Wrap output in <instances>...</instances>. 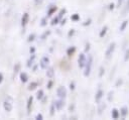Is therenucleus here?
Returning a JSON list of instances; mask_svg holds the SVG:
<instances>
[{
    "mask_svg": "<svg viewBox=\"0 0 129 120\" xmlns=\"http://www.w3.org/2000/svg\"><path fill=\"white\" fill-rule=\"evenodd\" d=\"M92 64H93V56L89 55L88 59H86V64H85V72H84V76L85 77H89L90 73H91V69H92Z\"/></svg>",
    "mask_w": 129,
    "mask_h": 120,
    "instance_id": "1",
    "label": "nucleus"
},
{
    "mask_svg": "<svg viewBox=\"0 0 129 120\" xmlns=\"http://www.w3.org/2000/svg\"><path fill=\"white\" fill-rule=\"evenodd\" d=\"M67 94H68V93H67V89H66L64 87L60 86V87L57 88V90H56V95H57L58 98L64 99V98L67 97Z\"/></svg>",
    "mask_w": 129,
    "mask_h": 120,
    "instance_id": "2",
    "label": "nucleus"
},
{
    "mask_svg": "<svg viewBox=\"0 0 129 120\" xmlns=\"http://www.w3.org/2000/svg\"><path fill=\"white\" fill-rule=\"evenodd\" d=\"M115 46H116V43H115V42H112V43L108 46V48H107V50H106V52H105V56H106V58H110V57H111L112 53L114 52Z\"/></svg>",
    "mask_w": 129,
    "mask_h": 120,
    "instance_id": "3",
    "label": "nucleus"
},
{
    "mask_svg": "<svg viewBox=\"0 0 129 120\" xmlns=\"http://www.w3.org/2000/svg\"><path fill=\"white\" fill-rule=\"evenodd\" d=\"M3 107H4V110H5L6 112H11V111H12V108H13L11 99H10V101H8V100L6 99V100L3 102Z\"/></svg>",
    "mask_w": 129,
    "mask_h": 120,
    "instance_id": "4",
    "label": "nucleus"
},
{
    "mask_svg": "<svg viewBox=\"0 0 129 120\" xmlns=\"http://www.w3.org/2000/svg\"><path fill=\"white\" fill-rule=\"evenodd\" d=\"M86 55H85V53H80V55H79V58H78V65H79V67L82 69V68H84L85 67V64H86Z\"/></svg>",
    "mask_w": 129,
    "mask_h": 120,
    "instance_id": "5",
    "label": "nucleus"
},
{
    "mask_svg": "<svg viewBox=\"0 0 129 120\" xmlns=\"http://www.w3.org/2000/svg\"><path fill=\"white\" fill-rule=\"evenodd\" d=\"M48 64H49V58H48L47 56H42V57H41V59H40V63H39L40 68L44 70V69H46V68H47Z\"/></svg>",
    "mask_w": 129,
    "mask_h": 120,
    "instance_id": "6",
    "label": "nucleus"
},
{
    "mask_svg": "<svg viewBox=\"0 0 129 120\" xmlns=\"http://www.w3.org/2000/svg\"><path fill=\"white\" fill-rule=\"evenodd\" d=\"M54 107H55V109L56 110H61L62 109V107L64 106V101H63V99H58V100H56L54 103Z\"/></svg>",
    "mask_w": 129,
    "mask_h": 120,
    "instance_id": "7",
    "label": "nucleus"
},
{
    "mask_svg": "<svg viewBox=\"0 0 129 120\" xmlns=\"http://www.w3.org/2000/svg\"><path fill=\"white\" fill-rule=\"evenodd\" d=\"M28 20H29V14L27 12H25L23 15H22V18H21V25L24 27L27 23H28Z\"/></svg>",
    "mask_w": 129,
    "mask_h": 120,
    "instance_id": "8",
    "label": "nucleus"
},
{
    "mask_svg": "<svg viewBox=\"0 0 129 120\" xmlns=\"http://www.w3.org/2000/svg\"><path fill=\"white\" fill-rule=\"evenodd\" d=\"M103 95H104V92H103L101 89H99V90L97 91V93H96V96H95V100H96L97 103L100 102V100H101V98L103 97Z\"/></svg>",
    "mask_w": 129,
    "mask_h": 120,
    "instance_id": "9",
    "label": "nucleus"
},
{
    "mask_svg": "<svg viewBox=\"0 0 129 120\" xmlns=\"http://www.w3.org/2000/svg\"><path fill=\"white\" fill-rule=\"evenodd\" d=\"M32 102H33V97L30 96L27 100V113L29 114L30 111H31V106H32Z\"/></svg>",
    "mask_w": 129,
    "mask_h": 120,
    "instance_id": "10",
    "label": "nucleus"
},
{
    "mask_svg": "<svg viewBox=\"0 0 129 120\" xmlns=\"http://www.w3.org/2000/svg\"><path fill=\"white\" fill-rule=\"evenodd\" d=\"M47 69V71H46V76L48 77V78H53V76H54V71H53V68L52 67H49V68H46Z\"/></svg>",
    "mask_w": 129,
    "mask_h": 120,
    "instance_id": "11",
    "label": "nucleus"
},
{
    "mask_svg": "<svg viewBox=\"0 0 129 120\" xmlns=\"http://www.w3.org/2000/svg\"><path fill=\"white\" fill-rule=\"evenodd\" d=\"M20 81L22 83H26L28 81V75L25 73V72H22L20 73Z\"/></svg>",
    "mask_w": 129,
    "mask_h": 120,
    "instance_id": "12",
    "label": "nucleus"
},
{
    "mask_svg": "<svg viewBox=\"0 0 129 120\" xmlns=\"http://www.w3.org/2000/svg\"><path fill=\"white\" fill-rule=\"evenodd\" d=\"M111 116H112V118H113V119H118V118H119V116H120V113H119V111H118L116 108H114V109H112Z\"/></svg>",
    "mask_w": 129,
    "mask_h": 120,
    "instance_id": "13",
    "label": "nucleus"
},
{
    "mask_svg": "<svg viewBox=\"0 0 129 120\" xmlns=\"http://www.w3.org/2000/svg\"><path fill=\"white\" fill-rule=\"evenodd\" d=\"M56 9H57V7H56V6H51V7L48 9V11H47V16H46V17L51 16V15L56 11Z\"/></svg>",
    "mask_w": 129,
    "mask_h": 120,
    "instance_id": "14",
    "label": "nucleus"
},
{
    "mask_svg": "<svg viewBox=\"0 0 129 120\" xmlns=\"http://www.w3.org/2000/svg\"><path fill=\"white\" fill-rule=\"evenodd\" d=\"M127 25H128V20H124L122 23H121V25H120V31H124L125 29H126V27H127Z\"/></svg>",
    "mask_w": 129,
    "mask_h": 120,
    "instance_id": "15",
    "label": "nucleus"
},
{
    "mask_svg": "<svg viewBox=\"0 0 129 120\" xmlns=\"http://www.w3.org/2000/svg\"><path fill=\"white\" fill-rule=\"evenodd\" d=\"M34 58H35V54L32 53V55L30 56V58L27 61V67H28V68H30V67L33 65V61H34Z\"/></svg>",
    "mask_w": 129,
    "mask_h": 120,
    "instance_id": "16",
    "label": "nucleus"
},
{
    "mask_svg": "<svg viewBox=\"0 0 129 120\" xmlns=\"http://www.w3.org/2000/svg\"><path fill=\"white\" fill-rule=\"evenodd\" d=\"M37 86H38V84H37L36 82H31V83L29 84V86H28V90H29V91H32V90L36 89Z\"/></svg>",
    "mask_w": 129,
    "mask_h": 120,
    "instance_id": "17",
    "label": "nucleus"
},
{
    "mask_svg": "<svg viewBox=\"0 0 129 120\" xmlns=\"http://www.w3.org/2000/svg\"><path fill=\"white\" fill-rule=\"evenodd\" d=\"M107 30H108V26H104V27L101 29L99 36H100V37H104V36H105V34H106V32H107Z\"/></svg>",
    "mask_w": 129,
    "mask_h": 120,
    "instance_id": "18",
    "label": "nucleus"
},
{
    "mask_svg": "<svg viewBox=\"0 0 129 120\" xmlns=\"http://www.w3.org/2000/svg\"><path fill=\"white\" fill-rule=\"evenodd\" d=\"M75 51H76V47H75V46H71L70 48H68V50H67V54H68L69 56H71L72 54H74Z\"/></svg>",
    "mask_w": 129,
    "mask_h": 120,
    "instance_id": "19",
    "label": "nucleus"
},
{
    "mask_svg": "<svg viewBox=\"0 0 129 120\" xmlns=\"http://www.w3.org/2000/svg\"><path fill=\"white\" fill-rule=\"evenodd\" d=\"M43 96H44L43 90H39V91L37 92V94H36V99H37V100H41V99L43 98Z\"/></svg>",
    "mask_w": 129,
    "mask_h": 120,
    "instance_id": "20",
    "label": "nucleus"
},
{
    "mask_svg": "<svg viewBox=\"0 0 129 120\" xmlns=\"http://www.w3.org/2000/svg\"><path fill=\"white\" fill-rule=\"evenodd\" d=\"M127 111H128L127 107H123V108L120 110V115H121L122 117H125V116L127 115Z\"/></svg>",
    "mask_w": 129,
    "mask_h": 120,
    "instance_id": "21",
    "label": "nucleus"
},
{
    "mask_svg": "<svg viewBox=\"0 0 129 120\" xmlns=\"http://www.w3.org/2000/svg\"><path fill=\"white\" fill-rule=\"evenodd\" d=\"M71 19H72L73 21H78V20H80V15L77 14V13H75V14H73V15L71 16Z\"/></svg>",
    "mask_w": 129,
    "mask_h": 120,
    "instance_id": "22",
    "label": "nucleus"
},
{
    "mask_svg": "<svg viewBox=\"0 0 129 120\" xmlns=\"http://www.w3.org/2000/svg\"><path fill=\"white\" fill-rule=\"evenodd\" d=\"M49 34H50V30H47V31H45V32H44V33H43V34L40 36V38H41L42 40H44V39H45V38H46V37H47Z\"/></svg>",
    "mask_w": 129,
    "mask_h": 120,
    "instance_id": "23",
    "label": "nucleus"
},
{
    "mask_svg": "<svg viewBox=\"0 0 129 120\" xmlns=\"http://www.w3.org/2000/svg\"><path fill=\"white\" fill-rule=\"evenodd\" d=\"M66 12H67V10H66V9H61V10L59 11L58 15H57V18H58V19H60V18H61V17L63 16V14H64Z\"/></svg>",
    "mask_w": 129,
    "mask_h": 120,
    "instance_id": "24",
    "label": "nucleus"
},
{
    "mask_svg": "<svg viewBox=\"0 0 129 120\" xmlns=\"http://www.w3.org/2000/svg\"><path fill=\"white\" fill-rule=\"evenodd\" d=\"M46 21H47V17H43V18L41 19L40 25H41V26H45V25L47 24V22H46Z\"/></svg>",
    "mask_w": 129,
    "mask_h": 120,
    "instance_id": "25",
    "label": "nucleus"
},
{
    "mask_svg": "<svg viewBox=\"0 0 129 120\" xmlns=\"http://www.w3.org/2000/svg\"><path fill=\"white\" fill-rule=\"evenodd\" d=\"M58 20H59V19H58V18H57V16H56L55 18H53V19L51 20L50 24H51V25H55V24H57V23H58Z\"/></svg>",
    "mask_w": 129,
    "mask_h": 120,
    "instance_id": "26",
    "label": "nucleus"
},
{
    "mask_svg": "<svg viewBox=\"0 0 129 120\" xmlns=\"http://www.w3.org/2000/svg\"><path fill=\"white\" fill-rule=\"evenodd\" d=\"M19 71H20V64H16L14 66V72L15 73H18Z\"/></svg>",
    "mask_w": 129,
    "mask_h": 120,
    "instance_id": "27",
    "label": "nucleus"
},
{
    "mask_svg": "<svg viewBox=\"0 0 129 120\" xmlns=\"http://www.w3.org/2000/svg\"><path fill=\"white\" fill-rule=\"evenodd\" d=\"M54 108H55V107H54V104L52 103V104H51V106H50V116H53L54 111H55V110H54Z\"/></svg>",
    "mask_w": 129,
    "mask_h": 120,
    "instance_id": "28",
    "label": "nucleus"
},
{
    "mask_svg": "<svg viewBox=\"0 0 129 120\" xmlns=\"http://www.w3.org/2000/svg\"><path fill=\"white\" fill-rule=\"evenodd\" d=\"M127 11H129V1L127 2V4H126V7H125V9L123 10V15H126Z\"/></svg>",
    "mask_w": 129,
    "mask_h": 120,
    "instance_id": "29",
    "label": "nucleus"
},
{
    "mask_svg": "<svg viewBox=\"0 0 129 120\" xmlns=\"http://www.w3.org/2000/svg\"><path fill=\"white\" fill-rule=\"evenodd\" d=\"M104 73H105V69H104L103 67H100V73H99V77L101 78V77L104 75Z\"/></svg>",
    "mask_w": 129,
    "mask_h": 120,
    "instance_id": "30",
    "label": "nucleus"
},
{
    "mask_svg": "<svg viewBox=\"0 0 129 120\" xmlns=\"http://www.w3.org/2000/svg\"><path fill=\"white\" fill-rule=\"evenodd\" d=\"M128 59H129V49L126 50V52H125V56H124V61H125V62H127Z\"/></svg>",
    "mask_w": 129,
    "mask_h": 120,
    "instance_id": "31",
    "label": "nucleus"
},
{
    "mask_svg": "<svg viewBox=\"0 0 129 120\" xmlns=\"http://www.w3.org/2000/svg\"><path fill=\"white\" fill-rule=\"evenodd\" d=\"M34 38H35V34H34V33H32V34H30V35L28 36V41H33V40H34Z\"/></svg>",
    "mask_w": 129,
    "mask_h": 120,
    "instance_id": "32",
    "label": "nucleus"
},
{
    "mask_svg": "<svg viewBox=\"0 0 129 120\" xmlns=\"http://www.w3.org/2000/svg\"><path fill=\"white\" fill-rule=\"evenodd\" d=\"M35 119H36V120H42V119H43L42 114H41V113H38V114L35 116Z\"/></svg>",
    "mask_w": 129,
    "mask_h": 120,
    "instance_id": "33",
    "label": "nucleus"
},
{
    "mask_svg": "<svg viewBox=\"0 0 129 120\" xmlns=\"http://www.w3.org/2000/svg\"><path fill=\"white\" fill-rule=\"evenodd\" d=\"M89 49H90V43L87 42V43H86V47H85V51L87 52V51H89Z\"/></svg>",
    "mask_w": 129,
    "mask_h": 120,
    "instance_id": "34",
    "label": "nucleus"
},
{
    "mask_svg": "<svg viewBox=\"0 0 129 120\" xmlns=\"http://www.w3.org/2000/svg\"><path fill=\"white\" fill-rule=\"evenodd\" d=\"M42 1H43V0H34V4H35V5H40V4L42 3Z\"/></svg>",
    "mask_w": 129,
    "mask_h": 120,
    "instance_id": "35",
    "label": "nucleus"
},
{
    "mask_svg": "<svg viewBox=\"0 0 129 120\" xmlns=\"http://www.w3.org/2000/svg\"><path fill=\"white\" fill-rule=\"evenodd\" d=\"M122 82H123V81H122V79H119V80L117 81V83H116V85H115V86H116V87H119V85H121V84H122Z\"/></svg>",
    "mask_w": 129,
    "mask_h": 120,
    "instance_id": "36",
    "label": "nucleus"
},
{
    "mask_svg": "<svg viewBox=\"0 0 129 120\" xmlns=\"http://www.w3.org/2000/svg\"><path fill=\"white\" fill-rule=\"evenodd\" d=\"M52 84H53V82H52V81H49V82L47 83V88L50 89V88L52 87Z\"/></svg>",
    "mask_w": 129,
    "mask_h": 120,
    "instance_id": "37",
    "label": "nucleus"
},
{
    "mask_svg": "<svg viewBox=\"0 0 129 120\" xmlns=\"http://www.w3.org/2000/svg\"><path fill=\"white\" fill-rule=\"evenodd\" d=\"M91 21H92V20H91V19H89V20H87L85 23H83V25H85V26H86V25H89V24L91 23Z\"/></svg>",
    "mask_w": 129,
    "mask_h": 120,
    "instance_id": "38",
    "label": "nucleus"
},
{
    "mask_svg": "<svg viewBox=\"0 0 129 120\" xmlns=\"http://www.w3.org/2000/svg\"><path fill=\"white\" fill-rule=\"evenodd\" d=\"M29 51H30V53L32 54V53H34L35 52V48L32 46V47H30V49H29Z\"/></svg>",
    "mask_w": 129,
    "mask_h": 120,
    "instance_id": "39",
    "label": "nucleus"
},
{
    "mask_svg": "<svg viewBox=\"0 0 129 120\" xmlns=\"http://www.w3.org/2000/svg\"><path fill=\"white\" fill-rule=\"evenodd\" d=\"M70 89H71V90H74V89H75V84H74V83H71V84H70Z\"/></svg>",
    "mask_w": 129,
    "mask_h": 120,
    "instance_id": "40",
    "label": "nucleus"
},
{
    "mask_svg": "<svg viewBox=\"0 0 129 120\" xmlns=\"http://www.w3.org/2000/svg\"><path fill=\"white\" fill-rule=\"evenodd\" d=\"M123 1H124V0H118V2H117V6L120 7V5L123 3Z\"/></svg>",
    "mask_w": 129,
    "mask_h": 120,
    "instance_id": "41",
    "label": "nucleus"
},
{
    "mask_svg": "<svg viewBox=\"0 0 129 120\" xmlns=\"http://www.w3.org/2000/svg\"><path fill=\"white\" fill-rule=\"evenodd\" d=\"M114 6H115V5H114L113 3H111V4L109 5V9H110V10H113V9H114Z\"/></svg>",
    "mask_w": 129,
    "mask_h": 120,
    "instance_id": "42",
    "label": "nucleus"
},
{
    "mask_svg": "<svg viewBox=\"0 0 129 120\" xmlns=\"http://www.w3.org/2000/svg\"><path fill=\"white\" fill-rule=\"evenodd\" d=\"M75 33V29H71V31L69 32V36H71V35H73Z\"/></svg>",
    "mask_w": 129,
    "mask_h": 120,
    "instance_id": "43",
    "label": "nucleus"
},
{
    "mask_svg": "<svg viewBox=\"0 0 129 120\" xmlns=\"http://www.w3.org/2000/svg\"><path fill=\"white\" fill-rule=\"evenodd\" d=\"M2 81H3V75H2V73H0V84L2 83Z\"/></svg>",
    "mask_w": 129,
    "mask_h": 120,
    "instance_id": "44",
    "label": "nucleus"
},
{
    "mask_svg": "<svg viewBox=\"0 0 129 120\" xmlns=\"http://www.w3.org/2000/svg\"><path fill=\"white\" fill-rule=\"evenodd\" d=\"M111 95H113V92H110L109 93V97H108V100L109 101H111Z\"/></svg>",
    "mask_w": 129,
    "mask_h": 120,
    "instance_id": "45",
    "label": "nucleus"
},
{
    "mask_svg": "<svg viewBox=\"0 0 129 120\" xmlns=\"http://www.w3.org/2000/svg\"><path fill=\"white\" fill-rule=\"evenodd\" d=\"M64 23H66V19H62V20L60 21V24H61V25H63Z\"/></svg>",
    "mask_w": 129,
    "mask_h": 120,
    "instance_id": "46",
    "label": "nucleus"
}]
</instances>
